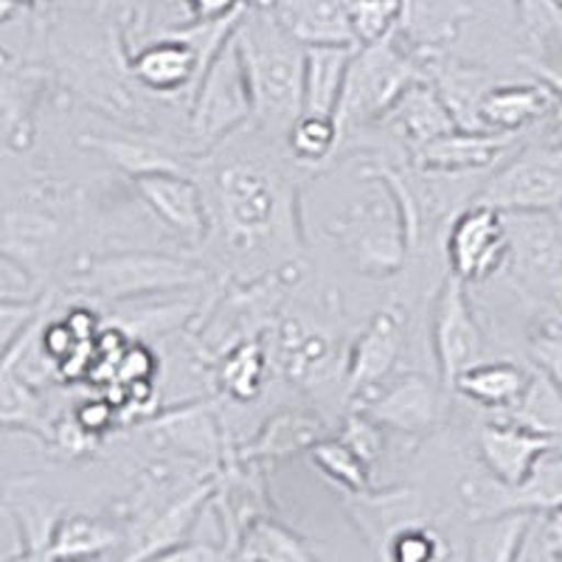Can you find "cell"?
Listing matches in <instances>:
<instances>
[{
    "label": "cell",
    "instance_id": "cell-1",
    "mask_svg": "<svg viewBox=\"0 0 562 562\" xmlns=\"http://www.w3.org/2000/svg\"><path fill=\"white\" fill-rule=\"evenodd\" d=\"M363 178L366 192L340 209L329 231L360 273L391 276L419 243V203L403 175L391 167H369Z\"/></svg>",
    "mask_w": 562,
    "mask_h": 562
},
{
    "label": "cell",
    "instance_id": "cell-2",
    "mask_svg": "<svg viewBox=\"0 0 562 562\" xmlns=\"http://www.w3.org/2000/svg\"><path fill=\"white\" fill-rule=\"evenodd\" d=\"M234 40L248 70L254 93V119L262 127L288 135L304 104V54L307 45L299 43L281 23L276 9H245Z\"/></svg>",
    "mask_w": 562,
    "mask_h": 562
},
{
    "label": "cell",
    "instance_id": "cell-3",
    "mask_svg": "<svg viewBox=\"0 0 562 562\" xmlns=\"http://www.w3.org/2000/svg\"><path fill=\"white\" fill-rule=\"evenodd\" d=\"M214 205L228 248L239 256L262 248L290 225L293 194L288 183L259 160L237 158L214 175Z\"/></svg>",
    "mask_w": 562,
    "mask_h": 562
},
{
    "label": "cell",
    "instance_id": "cell-4",
    "mask_svg": "<svg viewBox=\"0 0 562 562\" xmlns=\"http://www.w3.org/2000/svg\"><path fill=\"white\" fill-rule=\"evenodd\" d=\"M205 281L200 265L180 256L155 254V250H127V254L90 259L74 276V288L88 299H104L124 304L133 299H153L178 290H192Z\"/></svg>",
    "mask_w": 562,
    "mask_h": 562
},
{
    "label": "cell",
    "instance_id": "cell-5",
    "mask_svg": "<svg viewBox=\"0 0 562 562\" xmlns=\"http://www.w3.org/2000/svg\"><path fill=\"white\" fill-rule=\"evenodd\" d=\"M416 79H419L416 59L396 45V32L380 43L358 45L346 77L344 99L335 115L340 135L389 115Z\"/></svg>",
    "mask_w": 562,
    "mask_h": 562
},
{
    "label": "cell",
    "instance_id": "cell-6",
    "mask_svg": "<svg viewBox=\"0 0 562 562\" xmlns=\"http://www.w3.org/2000/svg\"><path fill=\"white\" fill-rule=\"evenodd\" d=\"M254 115V93H250L248 70H245L243 54L237 40L214 54L200 82L192 90V138L200 147H211L243 127Z\"/></svg>",
    "mask_w": 562,
    "mask_h": 562
},
{
    "label": "cell",
    "instance_id": "cell-7",
    "mask_svg": "<svg viewBox=\"0 0 562 562\" xmlns=\"http://www.w3.org/2000/svg\"><path fill=\"white\" fill-rule=\"evenodd\" d=\"M562 211H504L509 265L531 293L562 313Z\"/></svg>",
    "mask_w": 562,
    "mask_h": 562
},
{
    "label": "cell",
    "instance_id": "cell-8",
    "mask_svg": "<svg viewBox=\"0 0 562 562\" xmlns=\"http://www.w3.org/2000/svg\"><path fill=\"white\" fill-rule=\"evenodd\" d=\"M479 203L501 211H562V140L512 155L486 180Z\"/></svg>",
    "mask_w": 562,
    "mask_h": 562
},
{
    "label": "cell",
    "instance_id": "cell-9",
    "mask_svg": "<svg viewBox=\"0 0 562 562\" xmlns=\"http://www.w3.org/2000/svg\"><path fill=\"white\" fill-rule=\"evenodd\" d=\"M430 333H434V355L441 389H456V380L470 366L481 363V355H484V333H481L470 299H467V281L459 276L450 273L448 281L441 284Z\"/></svg>",
    "mask_w": 562,
    "mask_h": 562
},
{
    "label": "cell",
    "instance_id": "cell-10",
    "mask_svg": "<svg viewBox=\"0 0 562 562\" xmlns=\"http://www.w3.org/2000/svg\"><path fill=\"white\" fill-rule=\"evenodd\" d=\"M509 231L504 211L490 203H475L461 211L448 234L450 273L467 284L490 279L509 265Z\"/></svg>",
    "mask_w": 562,
    "mask_h": 562
},
{
    "label": "cell",
    "instance_id": "cell-11",
    "mask_svg": "<svg viewBox=\"0 0 562 562\" xmlns=\"http://www.w3.org/2000/svg\"><path fill=\"white\" fill-rule=\"evenodd\" d=\"M144 434L160 453L198 461L217 473L228 459L217 416L203 403H186L180 408L155 416L153 422L144 425Z\"/></svg>",
    "mask_w": 562,
    "mask_h": 562
},
{
    "label": "cell",
    "instance_id": "cell-12",
    "mask_svg": "<svg viewBox=\"0 0 562 562\" xmlns=\"http://www.w3.org/2000/svg\"><path fill=\"white\" fill-rule=\"evenodd\" d=\"M214 490H217V475L189 486L167 506H160L153 518L133 526L127 535L130 549L124 557L127 560H164L169 551L183 546L200 526L203 512L209 509L211 498H214Z\"/></svg>",
    "mask_w": 562,
    "mask_h": 562
},
{
    "label": "cell",
    "instance_id": "cell-13",
    "mask_svg": "<svg viewBox=\"0 0 562 562\" xmlns=\"http://www.w3.org/2000/svg\"><path fill=\"white\" fill-rule=\"evenodd\" d=\"M560 448L554 436L526 428L515 419L486 422L479 430V456L486 475L504 486L524 484L540 461Z\"/></svg>",
    "mask_w": 562,
    "mask_h": 562
},
{
    "label": "cell",
    "instance_id": "cell-14",
    "mask_svg": "<svg viewBox=\"0 0 562 562\" xmlns=\"http://www.w3.org/2000/svg\"><path fill=\"white\" fill-rule=\"evenodd\" d=\"M473 520L495 515V512H549L562 504V453H549L531 470L529 479L518 486H504L498 481H473L461 490Z\"/></svg>",
    "mask_w": 562,
    "mask_h": 562
},
{
    "label": "cell",
    "instance_id": "cell-15",
    "mask_svg": "<svg viewBox=\"0 0 562 562\" xmlns=\"http://www.w3.org/2000/svg\"><path fill=\"white\" fill-rule=\"evenodd\" d=\"M405 346V315L403 310L383 307L371 315L360 338L355 340L346 360V391L358 403L366 394L380 389L394 369L396 358Z\"/></svg>",
    "mask_w": 562,
    "mask_h": 562
},
{
    "label": "cell",
    "instance_id": "cell-16",
    "mask_svg": "<svg viewBox=\"0 0 562 562\" xmlns=\"http://www.w3.org/2000/svg\"><path fill=\"white\" fill-rule=\"evenodd\" d=\"M135 192L155 217L186 243H200L209 231V211L200 186L186 172H149L133 178Z\"/></svg>",
    "mask_w": 562,
    "mask_h": 562
},
{
    "label": "cell",
    "instance_id": "cell-17",
    "mask_svg": "<svg viewBox=\"0 0 562 562\" xmlns=\"http://www.w3.org/2000/svg\"><path fill=\"white\" fill-rule=\"evenodd\" d=\"M273 358L295 385H315L335 369V338L304 315H284L273 329Z\"/></svg>",
    "mask_w": 562,
    "mask_h": 562
},
{
    "label": "cell",
    "instance_id": "cell-18",
    "mask_svg": "<svg viewBox=\"0 0 562 562\" xmlns=\"http://www.w3.org/2000/svg\"><path fill=\"white\" fill-rule=\"evenodd\" d=\"M396 434L419 436L436 428L439 422V391L428 378L405 374L385 389H374L358 400V408Z\"/></svg>",
    "mask_w": 562,
    "mask_h": 562
},
{
    "label": "cell",
    "instance_id": "cell-19",
    "mask_svg": "<svg viewBox=\"0 0 562 562\" xmlns=\"http://www.w3.org/2000/svg\"><path fill=\"white\" fill-rule=\"evenodd\" d=\"M515 138H518L515 133L459 127L416 147L411 158L425 172H475V169H486L498 158H504Z\"/></svg>",
    "mask_w": 562,
    "mask_h": 562
},
{
    "label": "cell",
    "instance_id": "cell-20",
    "mask_svg": "<svg viewBox=\"0 0 562 562\" xmlns=\"http://www.w3.org/2000/svg\"><path fill=\"white\" fill-rule=\"evenodd\" d=\"M130 68H133V77L140 88L169 97V93H178V90L200 82L205 59L192 40L180 32H172L144 45L133 57Z\"/></svg>",
    "mask_w": 562,
    "mask_h": 562
},
{
    "label": "cell",
    "instance_id": "cell-21",
    "mask_svg": "<svg viewBox=\"0 0 562 562\" xmlns=\"http://www.w3.org/2000/svg\"><path fill=\"white\" fill-rule=\"evenodd\" d=\"M560 97L551 85H498L479 104V124L490 133H515L554 115Z\"/></svg>",
    "mask_w": 562,
    "mask_h": 562
},
{
    "label": "cell",
    "instance_id": "cell-22",
    "mask_svg": "<svg viewBox=\"0 0 562 562\" xmlns=\"http://www.w3.org/2000/svg\"><path fill=\"white\" fill-rule=\"evenodd\" d=\"M324 439V422L307 411H281L262 425V430L243 448L228 450V459L237 461H276L295 453H310L315 441ZM225 459V461H228Z\"/></svg>",
    "mask_w": 562,
    "mask_h": 562
},
{
    "label": "cell",
    "instance_id": "cell-23",
    "mask_svg": "<svg viewBox=\"0 0 562 562\" xmlns=\"http://www.w3.org/2000/svg\"><path fill=\"white\" fill-rule=\"evenodd\" d=\"M358 45H307L301 115H338Z\"/></svg>",
    "mask_w": 562,
    "mask_h": 562
},
{
    "label": "cell",
    "instance_id": "cell-24",
    "mask_svg": "<svg viewBox=\"0 0 562 562\" xmlns=\"http://www.w3.org/2000/svg\"><path fill=\"white\" fill-rule=\"evenodd\" d=\"M276 14L304 45H358L349 0H276Z\"/></svg>",
    "mask_w": 562,
    "mask_h": 562
},
{
    "label": "cell",
    "instance_id": "cell-25",
    "mask_svg": "<svg viewBox=\"0 0 562 562\" xmlns=\"http://www.w3.org/2000/svg\"><path fill=\"white\" fill-rule=\"evenodd\" d=\"M389 119L396 133L403 135L405 144H408V153H414L416 147L428 144V140L439 138V135L450 133V130H459L453 110L448 108L439 88L428 85L425 79H416L405 90L403 99L391 108Z\"/></svg>",
    "mask_w": 562,
    "mask_h": 562
},
{
    "label": "cell",
    "instance_id": "cell-26",
    "mask_svg": "<svg viewBox=\"0 0 562 562\" xmlns=\"http://www.w3.org/2000/svg\"><path fill=\"white\" fill-rule=\"evenodd\" d=\"M531 374L518 363L495 360V363H475L456 380V391L470 403L486 411H504L509 414L524 400Z\"/></svg>",
    "mask_w": 562,
    "mask_h": 562
},
{
    "label": "cell",
    "instance_id": "cell-27",
    "mask_svg": "<svg viewBox=\"0 0 562 562\" xmlns=\"http://www.w3.org/2000/svg\"><path fill=\"white\" fill-rule=\"evenodd\" d=\"M115 543H122L119 526L77 512L59 518V524L54 526L52 543L45 549L43 560H88V557H102Z\"/></svg>",
    "mask_w": 562,
    "mask_h": 562
},
{
    "label": "cell",
    "instance_id": "cell-28",
    "mask_svg": "<svg viewBox=\"0 0 562 562\" xmlns=\"http://www.w3.org/2000/svg\"><path fill=\"white\" fill-rule=\"evenodd\" d=\"M531 524H535V512L518 509L495 512V515L473 520L470 557L479 562L520 560Z\"/></svg>",
    "mask_w": 562,
    "mask_h": 562
},
{
    "label": "cell",
    "instance_id": "cell-29",
    "mask_svg": "<svg viewBox=\"0 0 562 562\" xmlns=\"http://www.w3.org/2000/svg\"><path fill=\"white\" fill-rule=\"evenodd\" d=\"M315 551L310 549L307 540L295 535L290 526L273 518L270 512L250 520L243 529L234 549V560H276V562H307L313 560Z\"/></svg>",
    "mask_w": 562,
    "mask_h": 562
},
{
    "label": "cell",
    "instance_id": "cell-30",
    "mask_svg": "<svg viewBox=\"0 0 562 562\" xmlns=\"http://www.w3.org/2000/svg\"><path fill=\"white\" fill-rule=\"evenodd\" d=\"M268 374V351L259 338H245L225 349L217 363V385L234 403H250L259 396Z\"/></svg>",
    "mask_w": 562,
    "mask_h": 562
},
{
    "label": "cell",
    "instance_id": "cell-31",
    "mask_svg": "<svg viewBox=\"0 0 562 562\" xmlns=\"http://www.w3.org/2000/svg\"><path fill=\"white\" fill-rule=\"evenodd\" d=\"M82 144L130 175V180L149 172H183V164L147 140L122 138V135H90V138H82Z\"/></svg>",
    "mask_w": 562,
    "mask_h": 562
},
{
    "label": "cell",
    "instance_id": "cell-32",
    "mask_svg": "<svg viewBox=\"0 0 562 562\" xmlns=\"http://www.w3.org/2000/svg\"><path fill=\"white\" fill-rule=\"evenodd\" d=\"M310 459L324 479L333 481L346 495H360L371 490V470L374 467L358 456L344 439H321L310 448Z\"/></svg>",
    "mask_w": 562,
    "mask_h": 562
},
{
    "label": "cell",
    "instance_id": "cell-33",
    "mask_svg": "<svg viewBox=\"0 0 562 562\" xmlns=\"http://www.w3.org/2000/svg\"><path fill=\"white\" fill-rule=\"evenodd\" d=\"M509 419L520 422L526 428H535L546 436L562 441V391L546 378L543 371L531 374L524 400L509 411Z\"/></svg>",
    "mask_w": 562,
    "mask_h": 562
},
{
    "label": "cell",
    "instance_id": "cell-34",
    "mask_svg": "<svg viewBox=\"0 0 562 562\" xmlns=\"http://www.w3.org/2000/svg\"><path fill=\"white\" fill-rule=\"evenodd\" d=\"M340 127L335 115H299L295 124L288 133L290 153L299 164H321V160L333 158L340 144Z\"/></svg>",
    "mask_w": 562,
    "mask_h": 562
},
{
    "label": "cell",
    "instance_id": "cell-35",
    "mask_svg": "<svg viewBox=\"0 0 562 562\" xmlns=\"http://www.w3.org/2000/svg\"><path fill=\"white\" fill-rule=\"evenodd\" d=\"M349 20L355 43H380L403 23V0H349Z\"/></svg>",
    "mask_w": 562,
    "mask_h": 562
},
{
    "label": "cell",
    "instance_id": "cell-36",
    "mask_svg": "<svg viewBox=\"0 0 562 562\" xmlns=\"http://www.w3.org/2000/svg\"><path fill=\"white\" fill-rule=\"evenodd\" d=\"M515 18L537 48H562V0H515Z\"/></svg>",
    "mask_w": 562,
    "mask_h": 562
},
{
    "label": "cell",
    "instance_id": "cell-37",
    "mask_svg": "<svg viewBox=\"0 0 562 562\" xmlns=\"http://www.w3.org/2000/svg\"><path fill=\"white\" fill-rule=\"evenodd\" d=\"M385 557L396 562H428L445 557V540L425 524H408L391 535Z\"/></svg>",
    "mask_w": 562,
    "mask_h": 562
},
{
    "label": "cell",
    "instance_id": "cell-38",
    "mask_svg": "<svg viewBox=\"0 0 562 562\" xmlns=\"http://www.w3.org/2000/svg\"><path fill=\"white\" fill-rule=\"evenodd\" d=\"M520 560H562V504L535 515Z\"/></svg>",
    "mask_w": 562,
    "mask_h": 562
},
{
    "label": "cell",
    "instance_id": "cell-39",
    "mask_svg": "<svg viewBox=\"0 0 562 562\" xmlns=\"http://www.w3.org/2000/svg\"><path fill=\"white\" fill-rule=\"evenodd\" d=\"M338 439H344L351 450L358 456H363L371 467L378 464L380 456H383V425L371 419L363 411H351L344 419V430H340Z\"/></svg>",
    "mask_w": 562,
    "mask_h": 562
},
{
    "label": "cell",
    "instance_id": "cell-40",
    "mask_svg": "<svg viewBox=\"0 0 562 562\" xmlns=\"http://www.w3.org/2000/svg\"><path fill=\"white\" fill-rule=\"evenodd\" d=\"M529 351L537 369L562 391V315L557 324L543 326L529 338Z\"/></svg>",
    "mask_w": 562,
    "mask_h": 562
},
{
    "label": "cell",
    "instance_id": "cell-41",
    "mask_svg": "<svg viewBox=\"0 0 562 562\" xmlns=\"http://www.w3.org/2000/svg\"><path fill=\"white\" fill-rule=\"evenodd\" d=\"M158 378V355L149 349L147 344H130V349L124 351L119 371H115V389H130V385H144L155 383Z\"/></svg>",
    "mask_w": 562,
    "mask_h": 562
},
{
    "label": "cell",
    "instance_id": "cell-42",
    "mask_svg": "<svg viewBox=\"0 0 562 562\" xmlns=\"http://www.w3.org/2000/svg\"><path fill=\"white\" fill-rule=\"evenodd\" d=\"M0 293H3V301H40L34 270L18 262L14 256L3 254V262H0Z\"/></svg>",
    "mask_w": 562,
    "mask_h": 562
},
{
    "label": "cell",
    "instance_id": "cell-43",
    "mask_svg": "<svg viewBox=\"0 0 562 562\" xmlns=\"http://www.w3.org/2000/svg\"><path fill=\"white\" fill-rule=\"evenodd\" d=\"M119 414H122L119 403H115L113 396H108V400H85L70 416L77 419V425L85 434L97 436L99 439V436H104L108 430H113V425L119 422Z\"/></svg>",
    "mask_w": 562,
    "mask_h": 562
},
{
    "label": "cell",
    "instance_id": "cell-44",
    "mask_svg": "<svg viewBox=\"0 0 562 562\" xmlns=\"http://www.w3.org/2000/svg\"><path fill=\"white\" fill-rule=\"evenodd\" d=\"M183 3H186V9H189V23L223 20L245 7L243 0H183Z\"/></svg>",
    "mask_w": 562,
    "mask_h": 562
},
{
    "label": "cell",
    "instance_id": "cell-45",
    "mask_svg": "<svg viewBox=\"0 0 562 562\" xmlns=\"http://www.w3.org/2000/svg\"><path fill=\"white\" fill-rule=\"evenodd\" d=\"M43 9L48 7V0H3V20L12 18V9Z\"/></svg>",
    "mask_w": 562,
    "mask_h": 562
},
{
    "label": "cell",
    "instance_id": "cell-46",
    "mask_svg": "<svg viewBox=\"0 0 562 562\" xmlns=\"http://www.w3.org/2000/svg\"><path fill=\"white\" fill-rule=\"evenodd\" d=\"M245 7H259V9H273L276 0H243Z\"/></svg>",
    "mask_w": 562,
    "mask_h": 562
}]
</instances>
